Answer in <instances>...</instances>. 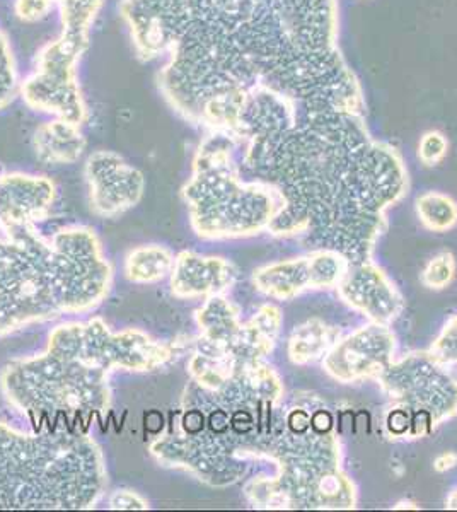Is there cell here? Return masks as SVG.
Listing matches in <instances>:
<instances>
[{
	"label": "cell",
	"mask_w": 457,
	"mask_h": 512,
	"mask_svg": "<svg viewBox=\"0 0 457 512\" xmlns=\"http://www.w3.org/2000/svg\"><path fill=\"white\" fill-rule=\"evenodd\" d=\"M256 81L301 105L364 115L365 91L340 50L338 0H214Z\"/></svg>",
	"instance_id": "cell-1"
},
{
	"label": "cell",
	"mask_w": 457,
	"mask_h": 512,
	"mask_svg": "<svg viewBox=\"0 0 457 512\" xmlns=\"http://www.w3.org/2000/svg\"><path fill=\"white\" fill-rule=\"evenodd\" d=\"M171 357L169 347L139 330L113 333L101 318L67 323L53 330L43 354L4 369L2 390L35 432L60 424L87 432L110 408L113 371H154Z\"/></svg>",
	"instance_id": "cell-2"
},
{
	"label": "cell",
	"mask_w": 457,
	"mask_h": 512,
	"mask_svg": "<svg viewBox=\"0 0 457 512\" xmlns=\"http://www.w3.org/2000/svg\"><path fill=\"white\" fill-rule=\"evenodd\" d=\"M111 265L89 227L60 229L50 238L36 226L0 239V337L62 315L87 313L108 296Z\"/></svg>",
	"instance_id": "cell-3"
},
{
	"label": "cell",
	"mask_w": 457,
	"mask_h": 512,
	"mask_svg": "<svg viewBox=\"0 0 457 512\" xmlns=\"http://www.w3.org/2000/svg\"><path fill=\"white\" fill-rule=\"evenodd\" d=\"M105 458L64 424L24 434L0 422V511L89 509L105 494Z\"/></svg>",
	"instance_id": "cell-4"
},
{
	"label": "cell",
	"mask_w": 457,
	"mask_h": 512,
	"mask_svg": "<svg viewBox=\"0 0 457 512\" xmlns=\"http://www.w3.org/2000/svg\"><path fill=\"white\" fill-rule=\"evenodd\" d=\"M183 198L193 229L209 239L260 233L285 205L272 183L244 178L238 139L229 132H205Z\"/></svg>",
	"instance_id": "cell-5"
},
{
	"label": "cell",
	"mask_w": 457,
	"mask_h": 512,
	"mask_svg": "<svg viewBox=\"0 0 457 512\" xmlns=\"http://www.w3.org/2000/svg\"><path fill=\"white\" fill-rule=\"evenodd\" d=\"M87 48L64 35L41 45L31 70L19 84V98L24 105L45 117L84 125L89 120V105L79 67Z\"/></svg>",
	"instance_id": "cell-6"
},
{
	"label": "cell",
	"mask_w": 457,
	"mask_h": 512,
	"mask_svg": "<svg viewBox=\"0 0 457 512\" xmlns=\"http://www.w3.org/2000/svg\"><path fill=\"white\" fill-rule=\"evenodd\" d=\"M212 0H122L118 11L135 55L142 62L162 60L200 21Z\"/></svg>",
	"instance_id": "cell-7"
},
{
	"label": "cell",
	"mask_w": 457,
	"mask_h": 512,
	"mask_svg": "<svg viewBox=\"0 0 457 512\" xmlns=\"http://www.w3.org/2000/svg\"><path fill=\"white\" fill-rule=\"evenodd\" d=\"M379 379L384 391L411 414L429 412L435 424L457 414L456 374L435 361L430 352L391 362Z\"/></svg>",
	"instance_id": "cell-8"
},
{
	"label": "cell",
	"mask_w": 457,
	"mask_h": 512,
	"mask_svg": "<svg viewBox=\"0 0 457 512\" xmlns=\"http://www.w3.org/2000/svg\"><path fill=\"white\" fill-rule=\"evenodd\" d=\"M84 175L91 209L98 216H120L139 204L144 195V175L116 152H93L87 158Z\"/></svg>",
	"instance_id": "cell-9"
},
{
	"label": "cell",
	"mask_w": 457,
	"mask_h": 512,
	"mask_svg": "<svg viewBox=\"0 0 457 512\" xmlns=\"http://www.w3.org/2000/svg\"><path fill=\"white\" fill-rule=\"evenodd\" d=\"M396 340L388 325L359 328L324 355V369L342 383L379 378L393 362Z\"/></svg>",
	"instance_id": "cell-10"
},
{
	"label": "cell",
	"mask_w": 457,
	"mask_h": 512,
	"mask_svg": "<svg viewBox=\"0 0 457 512\" xmlns=\"http://www.w3.org/2000/svg\"><path fill=\"white\" fill-rule=\"evenodd\" d=\"M336 287L348 306L379 325L393 323L405 306L388 275L369 262L352 263Z\"/></svg>",
	"instance_id": "cell-11"
},
{
	"label": "cell",
	"mask_w": 457,
	"mask_h": 512,
	"mask_svg": "<svg viewBox=\"0 0 457 512\" xmlns=\"http://www.w3.org/2000/svg\"><path fill=\"white\" fill-rule=\"evenodd\" d=\"M55 197L57 188L48 176L31 173L0 175V229L9 231L45 221Z\"/></svg>",
	"instance_id": "cell-12"
},
{
	"label": "cell",
	"mask_w": 457,
	"mask_h": 512,
	"mask_svg": "<svg viewBox=\"0 0 457 512\" xmlns=\"http://www.w3.org/2000/svg\"><path fill=\"white\" fill-rule=\"evenodd\" d=\"M236 280V268L224 258L200 256L183 251L176 256L171 270L174 296L181 299L217 296L226 292Z\"/></svg>",
	"instance_id": "cell-13"
},
{
	"label": "cell",
	"mask_w": 457,
	"mask_h": 512,
	"mask_svg": "<svg viewBox=\"0 0 457 512\" xmlns=\"http://www.w3.org/2000/svg\"><path fill=\"white\" fill-rule=\"evenodd\" d=\"M31 144L41 163L69 166L76 164L84 156L87 139L82 132V125L62 118H50L38 125Z\"/></svg>",
	"instance_id": "cell-14"
},
{
	"label": "cell",
	"mask_w": 457,
	"mask_h": 512,
	"mask_svg": "<svg viewBox=\"0 0 457 512\" xmlns=\"http://www.w3.org/2000/svg\"><path fill=\"white\" fill-rule=\"evenodd\" d=\"M256 289L273 299H290L311 289L309 258H294L287 262L272 263L261 267L253 275Z\"/></svg>",
	"instance_id": "cell-15"
},
{
	"label": "cell",
	"mask_w": 457,
	"mask_h": 512,
	"mask_svg": "<svg viewBox=\"0 0 457 512\" xmlns=\"http://www.w3.org/2000/svg\"><path fill=\"white\" fill-rule=\"evenodd\" d=\"M340 338V332L321 320H309L297 326L289 340L290 361L299 366L318 361L328 354Z\"/></svg>",
	"instance_id": "cell-16"
},
{
	"label": "cell",
	"mask_w": 457,
	"mask_h": 512,
	"mask_svg": "<svg viewBox=\"0 0 457 512\" xmlns=\"http://www.w3.org/2000/svg\"><path fill=\"white\" fill-rule=\"evenodd\" d=\"M105 6L106 0H57L60 35L89 47L94 24Z\"/></svg>",
	"instance_id": "cell-17"
},
{
	"label": "cell",
	"mask_w": 457,
	"mask_h": 512,
	"mask_svg": "<svg viewBox=\"0 0 457 512\" xmlns=\"http://www.w3.org/2000/svg\"><path fill=\"white\" fill-rule=\"evenodd\" d=\"M171 251L162 246H140L128 255L125 272L135 284H152L162 280L173 270Z\"/></svg>",
	"instance_id": "cell-18"
},
{
	"label": "cell",
	"mask_w": 457,
	"mask_h": 512,
	"mask_svg": "<svg viewBox=\"0 0 457 512\" xmlns=\"http://www.w3.org/2000/svg\"><path fill=\"white\" fill-rule=\"evenodd\" d=\"M309 258V270H311V289H328L336 287L342 282L343 277L350 268V260L347 256L336 250L314 251Z\"/></svg>",
	"instance_id": "cell-19"
},
{
	"label": "cell",
	"mask_w": 457,
	"mask_h": 512,
	"mask_svg": "<svg viewBox=\"0 0 457 512\" xmlns=\"http://www.w3.org/2000/svg\"><path fill=\"white\" fill-rule=\"evenodd\" d=\"M417 214L425 226L444 233L457 224V204L446 193L427 192L417 198Z\"/></svg>",
	"instance_id": "cell-20"
},
{
	"label": "cell",
	"mask_w": 457,
	"mask_h": 512,
	"mask_svg": "<svg viewBox=\"0 0 457 512\" xmlns=\"http://www.w3.org/2000/svg\"><path fill=\"white\" fill-rule=\"evenodd\" d=\"M19 84L21 72L16 53L6 31L0 30V111L19 98Z\"/></svg>",
	"instance_id": "cell-21"
},
{
	"label": "cell",
	"mask_w": 457,
	"mask_h": 512,
	"mask_svg": "<svg viewBox=\"0 0 457 512\" xmlns=\"http://www.w3.org/2000/svg\"><path fill=\"white\" fill-rule=\"evenodd\" d=\"M456 275V260L451 251H442L430 260L422 274V282L430 289H444Z\"/></svg>",
	"instance_id": "cell-22"
},
{
	"label": "cell",
	"mask_w": 457,
	"mask_h": 512,
	"mask_svg": "<svg viewBox=\"0 0 457 512\" xmlns=\"http://www.w3.org/2000/svg\"><path fill=\"white\" fill-rule=\"evenodd\" d=\"M449 154V140L446 134L437 128L423 132L418 140L417 156L423 166H437Z\"/></svg>",
	"instance_id": "cell-23"
},
{
	"label": "cell",
	"mask_w": 457,
	"mask_h": 512,
	"mask_svg": "<svg viewBox=\"0 0 457 512\" xmlns=\"http://www.w3.org/2000/svg\"><path fill=\"white\" fill-rule=\"evenodd\" d=\"M430 355L444 366H457V315L452 316L442 328L439 337L430 347Z\"/></svg>",
	"instance_id": "cell-24"
},
{
	"label": "cell",
	"mask_w": 457,
	"mask_h": 512,
	"mask_svg": "<svg viewBox=\"0 0 457 512\" xmlns=\"http://www.w3.org/2000/svg\"><path fill=\"white\" fill-rule=\"evenodd\" d=\"M12 11L21 23H41L57 11V0H14Z\"/></svg>",
	"instance_id": "cell-25"
},
{
	"label": "cell",
	"mask_w": 457,
	"mask_h": 512,
	"mask_svg": "<svg viewBox=\"0 0 457 512\" xmlns=\"http://www.w3.org/2000/svg\"><path fill=\"white\" fill-rule=\"evenodd\" d=\"M411 425V412L408 408L401 407L393 408L386 417V427H388L391 436L401 437L408 436Z\"/></svg>",
	"instance_id": "cell-26"
},
{
	"label": "cell",
	"mask_w": 457,
	"mask_h": 512,
	"mask_svg": "<svg viewBox=\"0 0 457 512\" xmlns=\"http://www.w3.org/2000/svg\"><path fill=\"white\" fill-rule=\"evenodd\" d=\"M110 507L111 509H128V511H132V509H147L149 504L140 495L135 494V492L118 490V492L111 495Z\"/></svg>",
	"instance_id": "cell-27"
},
{
	"label": "cell",
	"mask_w": 457,
	"mask_h": 512,
	"mask_svg": "<svg viewBox=\"0 0 457 512\" xmlns=\"http://www.w3.org/2000/svg\"><path fill=\"white\" fill-rule=\"evenodd\" d=\"M285 425L292 434H306L311 431V412H307L304 408H294L287 415Z\"/></svg>",
	"instance_id": "cell-28"
},
{
	"label": "cell",
	"mask_w": 457,
	"mask_h": 512,
	"mask_svg": "<svg viewBox=\"0 0 457 512\" xmlns=\"http://www.w3.org/2000/svg\"><path fill=\"white\" fill-rule=\"evenodd\" d=\"M311 429L318 434H330L333 429V415L328 410H316L311 414Z\"/></svg>",
	"instance_id": "cell-29"
},
{
	"label": "cell",
	"mask_w": 457,
	"mask_h": 512,
	"mask_svg": "<svg viewBox=\"0 0 457 512\" xmlns=\"http://www.w3.org/2000/svg\"><path fill=\"white\" fill-rule=\"evenodd\" d=\"M456 465L457 454L452 453V451L440 454V456H437V460L434 461V468L439 473L449 472Z\"/></svg>",
	"instance_id": "cell-30"
},
{
	"label": "cell",
	"mask_w": 457,
	"mask_h": 512,
	"mask_svg": "<svg viewBox=\"0 0 457 512\" xmlns=\"http://www.w3.org/2000/svg\"><path fill=\"white\" fill-rule=\"evenodd\" d=\"M447 507H451V509H457V492H454L451 499L447 501Z\"/></svg>",
	"instance_id": "cell-31"
}]
</instances>
